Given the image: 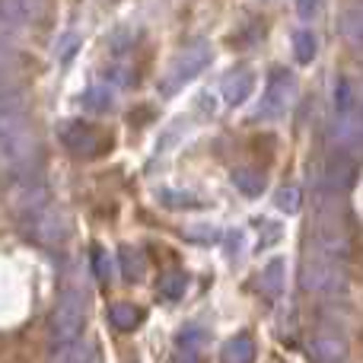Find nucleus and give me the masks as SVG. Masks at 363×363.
<instances>
[{
	"instance_id": "obj_17",
	"label": "nucleus",
	"mask_w": 363,
	"mask_h": 363,
	"mask_svg": "<svg viewBox=\"0 0 363 363\" xmlns=\"http://www.w3.org/2000/svg\"><path fill=\"white\" fill-rule=\"evenodd\" d=\"M233 185H236L242 194H249V198H255V194L264 191V179L258 176L255 169H233Z\"/></svg>"
},
{
	"instance_id": "obj_19",
	"label": "nucleus",
	"mask_w": 363,
	"mask_h": 363,
	"mask_svg": "<svg viewBox=\"0 0 363 363\" xmlns=\"http://www.w3.org/2000/svg\"><path fill=\"white\" fill-rule=\"evenodd\" d=\"M80 102H83V108H89V112H106V108L112 106V89L108 86H89Z\"/></svg>"
},
{
	"instance_id": "obj_21",
	"label": "nucleus",
	"mask_w": 363,
	"mask_h": 363,
	"mask_svg": "<svg viewBox=\"0 0 363 363\" xmlns=\"http://www.w3.org/2000/svg\"><path fill=\"white\" fill-rule=\"evenodd\" d=\"M26 108V96L13 86H0V118L10 112H23Z\"/></svg>"
},
{
	"instance_id": "obj_22",
	"label": "nucleus",
	"mask_w": 363,
	"mask_h": 363,
	"mask_svg": "<svg viewBox=\"0 0 363 363\" xmlns=\"http://www.w3.org/2000/svg\"><path fill=\"white\" fill-rule=\"evenodd\" d=\"M274 204L281 207L284 213H296L300 211V188L296 185H281L274 194Z\"/></svg>"
},
{
	"instance_id": "obj_13",
	"label": "nucleus",
	"mask_w": 363,
	"mask_h": 363,
	"mask_svg": "<svg viewBox=\"0 0 363 363\" xmlns=\"http://www.w3.org/2000/svg\"><path fill=\"white\" fill-rule=\"evenodd\" d=\"M61 138L64 144L70 147L74 153H80V157H89V153L96 150V131L89 125H83V121H70V125L61 128Z\"/></svg>"
},
{
	"instance_id": "obj_16",
	"label": "nucleus",
	"mask_w": 363,
	"mask_h": 363,
	"mask_svg": "<svg viewBox=\"0 0 363 363\" xmlns=\"http://www.w3.org/2000/svg\"><path fill=\"white\" fill-rule=\"evenodd\" d=\"M315 51H319V42H315V35L309 29H300L294 32V57L300 64H309L315 57Z\"/></svg>"
},
{
	"instance_id": "obj_18",
	"label": "nucleus",
	"mask_w": 363,
	"mask_h": 363,
	"mask_svg": "<svg viewBox=\"0 0 363 363\" xmlns=\"http://www.w3.org/2000/svg\"><path fill=\"white\" fill-rule=\"evenodd\" d=\"M108 319H112L115 328H121V332H131V328H138L140 313L134 306H128V303H115V306L108 309Z\"/></svg>"
},
{
	"instance_id": "obj_6",
	"label": "nucleus",
	"mask_w": 363,
	"mask_h": 363,
	"mask_svg": "<svg viewBox=\"0 0 363 363\" xmlns=\"http://www.w3.org/2000/svg\"><path fill=\"white\" fill-rule=\"evenodd\" d=\"M328 140L335 144V150L347 153V157L363 153V108L351 106L345 112H335L332 128H328Z\"/></svg>"
},
{
	"instance_id": "obj_11",
	"label": "nucleus",
	"mask_w": 363,
	"mask_h": 363,
	"mask_svg": "<svg viewBox=\"0 0 363 363\" xmlns=\"http://www.w3.org/2000/svg\"><path fill=\"white\" fill-rule=\"evenodd\" d=\"M252 89H255V74H252V70H233V74H226L223 83H220V93H223L226 106H242L252 96Z\"/></svg>"
},
{
	"instance_id": "obj_24",
	"label": "nucleus",
	"mask_w": 363,
	"mask_h": 363,
	"mask_svg": "<svg viewBox=\"0 0 363 363\" xmlns=\"http://www.w3.org/2000/svg\"><path fill=\"white\" fill-rule=\"evenodd\" d=\"M357 106V99H354V86L347 77H338V83H335V112H345V108Z\"/></svg>"
},
{
	"instance_id": "obj_15",
	"label": "nucleus",
	"mask_w": 363,
	"mask_h": 363,
	"mask_svg": "<svg viewBox=\"0 0 363 363\" xmlns=\"http://www.w3.org/2000/svg\"><path fill=\"white\" fill-rule=\"evenodd\" d=\"M223 363H255V341L249 335L230 338L223 347Z\"/></svg>"
},
{
	"instance_id": "obj_1",
	"label": "nucleus",
	"mask_w": 363,
	"mask_h": 363,
	"mask_svg": "<svg viewBox=\"0 0 363 363\" xmlns=\"http://www.w3.org/2000/svg\"><path fill=\"white\" fill-rule=\"evenodd\" d=\"M38 138L23 112H10L0 118V182H16L35 176Z\"/></svg>"
},
{
	"instance_id": "obj_26",
	"label": "nucleus",
	"mask_w": 363,
	"mask_h": 363,
	"mask_svg": "<svg viewBox=\"0 0 363 363\" xmlns=\"http://www.w3.org/2000/svg\"><path fill=\"white\" fill-rule=\"evenodd\" d=\"M118 255H121V264H125V277H128V281H138V268L144 264V262H140V255L134 249H128V245L118 252Z\"/></svg>"
},
{
	"instance_id": "obj_14",
	"label": "nucleus",
	"mask_w": 363,
	"mask_h": 363,
	"mask_svg": "<svg viewBox=\"0 0 363 363\" xmlns=\"http://www.w3.org/2000/svg\"><path fill=\"white\" fill-rule=\"evenodd\" d=\"M341 35L354 45V48H363V4H354L341 13Z\"/></svg>"
},
{
	"instance_id": "obj_8",
	"label": "nucleus",
	"mask_w": 363,
	"mask_h": 363,
	"mask_svg": "<svg viewBox=\"0 0 363 363\" xmlns=\"http://www.w3.org/2000/svg\"><path fill=\"white\" fill-rule=\"evenodd\" d=\"M294 96H296L294 74H290V70H284V67H277L274 74H271V80H268V93H264V99H262V106H258L255 118H262V121L281 118V115L290 108Z\"/></svg>"
},
{
	"instance_id": "obj_3",
	"label": "nucleus",
	"mask_w": 363,
	"mask_h": 363,
	"mask_svg": "<svg viewBox=\"0 0 363 363\" xmlns=\"http://www.w3.org/2000/svg\"><path fill=\"white\" fill-rule=\"evenodd\" d=\"M19 226H23V233L32 242L45 245V249H55V245H61L67 239V217L51 201H42V204L23 211L19 213Z\"/></svg>"
},
{
	"instance_id": "obj_29",
	"label": "nucleus",
	"mask_w": 363,
	"mask_h": 363,
	"mask_svg": "<svg viewBox=\"0 0 363 363\" xmlns=\"http://www.w3.org/2000/svg\"><path fill=\"white\" fill-rule=\"evenodd\" d=\"M106 255H102V252H96V277H99V281H106Z\"/></svg>"
},
{
	"instance_id": "obj_4",
	"label": "nucleus",
	"mask_w": 363,
	"mask_h": 363,
	"mask_svg": "<svg viewBox=\"0 0 363 363\" xmlns=\"http://www.w3.org/2000/svg\"><path fill=\"white\" fill-rule=\"evenodd\" d=\"M83 325H86V300H83L80 290H64L57 306H55V313H51V319H48L51 345L80 338Z\"/></svg>"
},
{
	"instance_id": "obj_23",
	"label": "nucleus",
	"mask_w": 363,
	"mask_h": 363,
	"mask_svg": "<svg viewBox=\"0 0 363 363\" xmlns=\"http://www.w3.org/2000/svg\"><path fill=\"white\" fill-rule=\"evenodd\" d=\"M262 284L268 287V294H281V287H284V258H274V262L264 268Z\"/></svg>"
},
{
	"instance_id": "obj_10",
	"label": "nucleus",
	"mask_w": 363,
	"mask_h": 363,
	"mask_svg": "<svg viewBox=\"0 0 363 363\" xmlns=\"http://www.w3.org/2000/svg\"><path fill=\"white\" fill-rule=\"evenodd\" d=\"M313 360L315 363H341L347 357V338L341 332H332V328H322L313 338Z\"/></svg>"
},
{
	"instance_id": "obj_12",
	"label": "nucleus",
	"mask_w": 363,
	"mask_h": 363,
	"mask_svg": "<svg viewBox=\"0 0 363 363\" xmlns=\"http://www.w3.org/2000/svg\"><path fill=\"white\" fill-rule=\"evenodd\" d=\"M48 363H93V345L83 338H70L61 345H51Z\"/></svg>"
},
{
	"instance_id": "obj_9",
	"label": "nucleus",
	"mask_w": 363,
	"mask_h": 363,
	"mask_svg": "<svg viewBox=\"0 0 363 363\" xmlns=\"http://www.w3.org/2000/svg\"><path fill=\"white\" fill-rule=\"evenodd\" d=\"M48 13V0H0V23L16 35L19 29L38 23Z\"/></svg>"
},
{
	"instance_id": "obj_5",
	"label": "nucleus",
	"mask_w": 363,
	"mask_h": 363,
	"mask_svg": "<svg viewBox=\"0 0 363 363\" xmlns=\"http://www.w3.org/2000/svg\"><path fill=\"white\" fill-rule=\"evenodd\" d=\"M211 64V45L207 42H191L185 45V48L179 51L176 57H172L169 70H166L163 83H160V89H163V96H176L185 83H191L194 77L201 74V70Z\"/></svg>"
},
{
	"instance_id": "obj_27",
	"label": "nucleus",
	"mask_w": 363,
	"mask_h": 363,
	"mask_svg": "<svg viewBox=\"0 0 363 363\" xmlns=\"http://www.w3.org/2000/svg\"><path fill=\"white\" fill-rule=\"evenodd\" d=\"M77 45H80V38H77L74 32H70V35H67V45H61V51H57V57H61V61H70V55H74V51H77Z\"/></svg>"
},
{
	"instance_id": "obj_20",
	"label": "nucleus",
	"mask_w": 363,
	"mask_h": 363,
	"mask_svg": "<svg viewBox=\"0 0 363 363\" xmlns=\"http://www.w3.org/2000/svg\"><path fill=\"white\" fill-rule=\"evenodd\" d=\"M185 284H188L185 271H169V274L163 277V284H160V296H163V300H179V296L185 294Z\"/></svg>"
},
{
	"instance_id": "obj_2",
	"label": "nucleus",
	"mask_w": 363,
	"mask_h": 363,
	"mask_svg": "<svg viewBox=\"0 0 363 363\" xmlns=\"http://www.w3.org/2000/svg\"><path fill=\"white\" fill-rule=\"evenodd\" d=\"M300 284L306 294H322V296L341 294L347 287V262L319 255V252H306L300 268Z\"/></svg>"
},
{
	"instance_id": "obj_28",
	"label": "nucleus",
	"mask_w": 363,
	"mask_h": 363,
	"mask_svg": "<svg viewBox=\"0 0 363 363\" xmlns=\"http://www.w3.org/2000/svg\"><path fill=\"white\" fill-rule=\"evenodd\" d=\"M315 10H319V0H296V13H300L303 19H309Z\"/></svg>"
},
{
	"instance_id": "obj_7",
	"label": "nucleus",
	"mask_w": 363,
	"mask_h": 363,
	"mask_svg": "<svg viewBox=\"0 0 363 363\" xmlns=\"http://www.w3.org/2000/svg\"><path fill=\"white\" fill-rule=\"evenodd\" d=\"M354 157L347 153H335L325 160V166L315 176V198H341L354 182Z\"/></svg>"
},
{
	"instance_id": "obj_25",
	"label": "nucleus",
	"mask_w": 363,
	"mask_h": 363,
	"mask_svg": "<svg viewBox=\"0 0 363 363\" xmlns=\"http://www.w3.org/2000/svg\"><path fill=\"white\" fill-rule=\"evenodd\" d=\"M160 201L166 207H204L198 198H191L188 191H160Z\"/></svg>"
}]
</instances>
